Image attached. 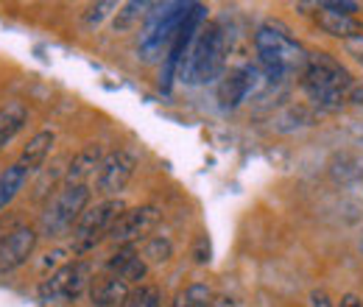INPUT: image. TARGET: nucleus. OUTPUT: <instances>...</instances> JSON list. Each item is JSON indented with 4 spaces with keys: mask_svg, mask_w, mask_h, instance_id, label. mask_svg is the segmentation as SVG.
<instances>
[{
    "mask_svg": "<svg viewBox=\"0 0 363 307\" xmlns=\"http://www.w3.org/2000/svg\"><path fill=\"white\" fill-rule=\"evenodd\" d=\"M129 294H132L129 282L121 279L118 274L92 279L90 285V299L95 307H123V302L129 299Z\"/></svg>",
    "mask_w": 363,
    "mask_h": 307,
    "instance_id": "nucleus-13",
    "label": "nucleus"
},
{
    "mask_svg": "<svg viewBox=\"0 0 363 307\" xmlns=\"http://www.w3.org/2000/svg\"><path fill=\"white\" fill-rule=\"evenodd\" d=\"M302 87L321 109L335 112L350 101L355 82L338 59L318 50V53H308V65L302 70Z\"/></svg>",
    "mask_w": 363,
    "mask_h": 307,
    "instance_id": "nucleus-2",
    "label": "nucleus"
},
{
    "mask_svg": "<svg viewBox=\"0 0 363 307\" xmlns=\"http://www.w3.org/2000/svg\"><path fill=\"white\" fill-rule=\"evenodd\" d=\"M204 20H207V6L190 3V11L184 14L179 31H177V37H174V45H171V50H168V56H165V67H162V89H165V92L171 89V82L179 76L182 62H184V56H187L193 40H196V34L204 28Z\"/></svg>",
    "mask_w": 363,
    "mask_h": 307,
    "instance_id": "nucleus-8",
    "label": "nucleus"
},
{
    "mask_svg": "<svg viewBox=\"0 0 363 307\" xmlns=\"http://www.w3.org/2000/svg\"><path fill=\"white\" fill-rule=\"evenodd\" d=\"M311 307H335V305H333V299L324 291H313L311 294Z\"/></svg>",
    "mask_w": 363,
    "mask_h": 307,
    "instance_id": "nucleus-27",
    "label": "nucleus"
},
{
    "mask_svg": "<svg viewBox=\"0 0 363 307\" xmlns=\"http://www.w3.org/2000/svg\"><path fill=\"white\" fill-rule=\"evenodd\" d=\"M28 179H31V171L23 168L20 162H14L6 171H0V213L17 199V193L28 184Z\"/></svg>",
    "mask_w": 363,
    "mask_h": 307,
    "instance_id": "nucleus-19",
    "label": "nucleus"
},
{
    "mask_svg": "<svg viewBox=\"0 0 363 307\" xmlns=\"http://www.w3.org/2000/svg\"><path fill=\"white\" fill-rule=\"evenodd\" d=\"M101 160L104 157H101V148L98 145H90V148L79 151L73 157V162L67 165V171H65V184H87V179L98 174Z\"/></svg>",
    "mask_w": 363,
    "mask_h": 307,
    "instance_id": "nucleus-17",
    "label": "nucleus"
},
{
    "mask_svg": "<svg viewBox=\"0 0 363 307\" xmlns=\"http://www.w3.org/2000/svg\"><path fill=\"white\" fill-rule=\"evenodd\" d=\"M255 84H257V70L255 67H238L229 76H224V82L218 84V104H221V109L240 106L249 98V92L255 89Z\"/></svg>",
    "mask_w": 363,
    "mask_h": 307,
    "instance_id": "nucleus-12",
    "label": "nucleus"
},
{
    "mask_svg": "<svg viewBox=\"0 0 363 307\" xmlns=\"http://www.w3.org/2000/svg\"><path fill=\"white\" fill-rule=\"evenodd\" d=\"M148 9H151V3H126L123 11H118V17H115V28L118 31H126L132 23H137L140 17L148 14Z\"/></svg>",
    "mask_w": 363,
    "mask_h": 307,
    "instance_id": "nucleus-23",
    "label": "nucleus"
},
{
    "mask_svg": "<svg viewBox=\"0 0 363 307\" xmlns=\"http://www.w3.org/2000/svg\"><path fill=\"white\" fill-rule=\"evenodd\" d=\"M109 9H115V3H98V6H92L90 14H87V23H90V26H92V23L98 26V23H101V20L109 14Z\"/></svg>",
    "mask_w": 363,
    "mask_h": 307,
    "instance_id": "nucleus-26",
    "label": "nucleus"
},
{
    "mask_svg": "<svg viewBox=\"0 0 363 307\" xmlns=\"http://www.w3.org/2000/svg\"><path fill=\"white\" fill-rule=\"evenodd\" d=\"M160 221H162V213L154 204L126 207L121 213V218L115 221V226L109 229V240L118 243V246H135L137 240H143L148 232L157 229Z\"/></svg>",
    "mask_w": 363,
    "mask_h": 307,
    "instance_id": "nucleus-10",
    "label": "nucleus"
},
{
    "mask_svg": "<svg viewBox=\"0 0 363 307\" xmlns=\"http://www.w3.org/2000/svg\"><path fill=\"white\" fill-rule=\"evenodd\" d=\"M140 257H143V260H145L148 265L168 263V260L174 257V243H171L165 235L148 238V240H145V246H143V252H140Z\"/></svg>",
    "mask_w": 363,
    "mask_h": 307,
    "instance_id": "nucleus-20",
    "label": "nucleus"
},
{
    "mask_svg": "<svg viewBox=\"0 0 363 307\" xmlns=\"http://www.w3.org/2000/svg\"><path fill=\"white\" fill-rule=\"evenodd\" d=\"M92 285V268L84 260H73L56 268L48 279L40 282V299L43 302H76Z\"/></svg>",
    "mask_w": 363,
    "mask_h": 307,
    "instance_id": "nucleus-7",
    "label": "nucleus"
},
{
    "mask_svg": "<svg viewBox=\"0 0 363 307\" xmlns=\"http://www.w3.org/2000/svg\"><path fill=\"white\" fill-rule=\"evenodd\" d=\"M37 238L34 226H14L6 238H0V274H11L28 263L37 249Z\"/></svg>",
    "mask_w": 363,
    "mask_h": 307,
    "instance_id": "nucleus-11",
    "label": "nucleus"
},
{
    "mask_svg": "<svg viewBox=\"0 0 363 307\" xmlns=\"http://www.w3.org/2000/svg\"><path fill=\"white\" fill-rule=\"evenodd\" d=\"M210 299H213V294L207 285H190L187 291H182L177 296L174 307H210Z\"/></svg>",
    "mask_w": 363,
    "mask_h": 307,
    "instance_id": "nucleus-22",
    "label": "nucleus"
},
{
    "mask_svg": "<svg viewBox=\"0 0 363 307\" xmlns=\"http://www.w3.org/2000/svg\"><path fill=\"white\" fill-rule=\"evenodd\" d=\"M229 37L221 23H204V28L196 34L184 62L179 67V79L184 84H207L218 79L227 67Z\"/></svg>",
    "mask_w": 363,
    "mask_h": 307,
    "instance_id": "nucleus-3",
    "label": "nucleus"
},
{
    "mask_svg": "<svg viewBox=\"0 0 363 307\" xmlns=\"http://www.w3.org/2000/svg\"><path fill=\"white\" fill-rule=\"evenodd\" d=\"M213 307H238V305H235L229 296H216V299H213Z\"/></svg>",
    "mask_w": 363,
    "mask_h": 307,
    "instance_id": "nucleus-30",
    "label": "nucleus"
},
{
    "mask_svg": "<svg viewBox=\"0 0 363 307\" xmlns=\"http://www.w3.org/2000/svg\"><path fill=\"white\" fill-rule=\"evenodd\" d=\"M344 53H347V56H352L358 65H363V34L361 37L347 40V43H344Z\"/></svg>",
    "mask_w": 363,
    "mask_h": 307,
    "instance_id": "nucleus-25",
    "label": "nucleus"
},
{
    "mask_svg": "<svg viewBox=\"0 0 363 307\" xmlns=\"http://www.w3.org/2000/svg\"><path fill=\"white\" fill-rule=\"evenodd\" d=\"M137 168V157L135 151L129 148H118V151H109L101 165H98V174H95V190L106 199H118L121 190H126V184L132 182Z\"/></svg>",
    "mask_w": 363,
    "mask_h": 307,
    "instance_id": "nucleus-9",
    "label": "nucleus"
},
{
    "mask_svg": "<svg viewBox=\"0 0 363 307\" xmlns=\"http://www.w3.org/2000/svg\"><path fill=\"white\" fill-rule=\"evenodd\" d=\"M28 123V109L23 101H9L0 106V151L26 129Z\"/></svg>",
    "mask_w": 363,
    "mask_h": 307,
    "instance_id": "nucleus-16",
    "label": "nucleus"
},
{
    "mask_svg": "<svg viewBox=\"0 0 363 307\" xmlns=\"http://www.w3.org/2000/svg\"><path fill=\"white\" fill-rule=\"evenodd\" d=\"M255 50L266 79L279 82L291 73H302L308 65V50L291 37L282 23H263L255 31Z\"/></svg>",
    "mask_w": 363,
    "mask_h": 307,
    "instance_id": "nucleus-1",
    "label": "nucleus"
},
{
    "mask_svg": "<svg viewBox=\"0 0 363 307\" xmlns=\"http://www.w3.org/2000/svg\"><path fill=\"white\" fill-rule=\"evenodd\" d=\"M341 307H363L361 296H355V294H347L344 299H341Z\"/></svg>",
    "mask_w": 363,
    "mask_h": 307,
    "instance_id": "nucleus-29",
    "label": "nucleus"
},
{
    "mask_svg": "<svg viewBox=\"0 0 363 307\" xmlns=\"http://www.w3.org/2000/svg\"><path fill=\"white\" fill-rule=\"evenodd\" d=\"M316 23L318 28L327 34V37H335V40H352V37H361L363 34V20L352 17V14H335V11H327V9H318L316 11Z\"/></svg>",
    "mask_w": 363,
    "mask_h": 307,
    "instance_id": "nucleus-14",
    "label": "nucleus"
},
{
    "mask_svg": "<svg viewBox=\"0 0 363 307\" xmlns=\"http://www.w3.org/2000/svg\"><path fill=\"white\" fill-rule=\"evenodd\" d=\"M361 252H363V235H361Z\"/></svg>",
    "mask_w": 363,
    "mask_h": 307,
    "instance_id": "nucleus-31",
    "label": "nucleus"
},
{
    "mask_svg": "<svg viewBox=\"0 0 363 307\" xmlns=\"http://www.w3.org/2000/svg\"><path fill=\"white\" fill-rule=\"evenodd\" d=\"M318 9L335 11V14H352V17H355V11H358L361 6L352 3V0H327V3H318Z\"/></svg>",
    "mask_w": 363,
    "mask_h": 307,
    "instance_id": "nucleus-24",
    "label": "nucleus"
},
{
    "mask_svg": "<svg viewBox=\"0 0 363 307\" xmlns=\"http://www.w3.org/2000/svg\"><path fill=\"white\" fill-rule=\"evenodd\" d=\"M187 11L190 3H151V11L145 14V26L140 31V56L145 62L168 56Z\"/></svg>",
    "mask_w": 363,
    "mask_h": 307,
    "instance_id": "nucleus-4",
    "label": "nucleus"
},
{
    "mask_svg": "<svg viewBox=\"0 0 363 307\" xmlns=\"http://www.w3.org/2000/svg\"><path fill=\"white\" fill-rule=\"evenodd\" d=\"M109 271H115L121 279H126L129 285L137 282V285H143V279H145V274H148V263L140 257V252H137L135 246H121L112 257H109Z\"/></svg>",
    "mask_w": 363,
    "mask_h": 307,
    "instance_id": "nucleus-15",
    "label": "nucleus"
},
{
    "mask_svg": "<svg viewBox=\"0 0 363 307\" xmlns=\"http://www.w3.org/2000/svg\"><path fill=\"white\" fill-rule=\"evenodd\" d=\"M196 260H199V263H210V243H207V238H199V249H196Z\"/></svg>",
    "mask_w": 363,
    "mask_h": 307,
    "instance_id": "nucleus-28",
    "label": "nucleus"
},
{
    "mask_svg": "<svg viewBox=\"0 0 363 307\" xmlns=\"http://www.w3.org/2000/svg\"><path fill=\"white\" fill-rule=\"evenodd\" d=\"M123 210L126 207L121 199H106L95 207H87V213L82 216V221L73 229V252L76 255L92 252L104 238H109V229L115 226V221L121 218Z\"/></svg>",
    "mask_w": 363,
    "mask_h": 307,
    "instance_id": "nucleus-6",
    "label": "nucleus"
},
{
    "mask_svg": "<svg viewBox=\"0 0 363 307\" xmlns=\"http://www.w3.org/2000/svg\"><path fill=\"white\" fill-rule=\"evenodd\" d=\"M123 307H162V291L157 285H137Z\"/></svg>",
    "mask_w": 363,
    "mask_h": 307,
    "instance_id": "nucleus-21",
    "label": "nucleus"
},
{
    "mask_svg": "<svg viewBox=\"0 0 363 307\" xmlns=\"http://www.w3.org/2000/svg\"><path fill=\"white\" fill-rule=\"evenodd\" d=\"M53 143H56V134L50 132V129H43V132H37L31 140H28V145L23 148V154H20V165L23 168H28L31 174L34 171H40L43 165H45L48 154H50V148H53Z\"/></svg>",
    "mask_w": 363,
    "mask_h": 307,
    "instance_id": "nucleus-18",
    "label": "nucleus"
},
{
    "mask_svg": "<svg viewBox=\"0 0 363 307\" xmlns=\"http://www.w3.org/2000/svg\"><path fill=\"white\" fill-rule=\"evenodd\" d=\"M90 199L92 193L87 184H65V190L56 193V199L45 207V213L40 218V232L50 240L65 238L67 232L76 229V223L87 213Z\"/></svg>",
    "mask_w": 363,
    "mask_h": 307,
    "instance_id": "nucleus-5",
    "label": "nucleus"
}]
</instances>
